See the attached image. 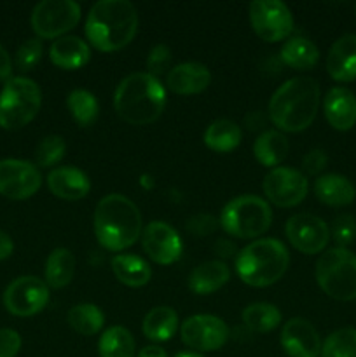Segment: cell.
I'll use <instances>...</instances> for the list:
<instances>
[{"instance_id": "1", "label": "cell", "mask_w": 356, "mask_h": 357, "mask_svg": "<svg viewBox=\"0 0 356 357\" xmlns=\"http://www.w3.org/2000/svg\"><path fill=\"white\" fill-rule=\"evenodd\" d=\"M320 84L313 77H293L276 89L269 101V119L283 132L309 128L320 108Z\"/></svg>"}, {"instance_id": "2", "label": "cell", "mask_w": 356, "mask_h": 357, "mask_svg": "<svg viewBox=\"0 0 356 357\" xmlns=\"http://www.w3.org/2000/svg\"><path fill=\"white\" fill-rule=\"evenodd\" d=\"M84 30L94 49L115 52L135 38L138 10L129 0H100L91 7Z\"/></svg>"}, {"instance_id": "3", "label": "cell", "mask_w": 356, "mask_h": 357, "mask_svg": "<svg viewBox=\"0 0 356 357\" xmlns=\"http://www.w3.org/2000/svg\"><path fill=\"white\" fill-rule=\"evenodd\" d=\"M94 234L105 250L124 251L142 237V213L122 194L105 195L94 209Z\"/></svg>"}, {"instance_id": "4", "label": "cell", "mask_w": 356, "mask_h": 357, "mask_svg": "<svg viewBox=\"0 0 356 357\" xmlns=\"http://www.w3.org/2000/svg\"><path fill=\"white\" fill-rule=\"evenodd\" d=\"M114 108L128 124H152L166 108V89L150 73H131L119 82L114 94Z\"/></svg>"}, {"instance_id": "5", "label": "cell", "mask_w": 356, "mask_h": 357, "mask_svg": "<svg viewBox=\"0 0 356 357\" xmlns=\"http://www.w3.org/2000/svg\"><path fill=\"white\" fill-rule=\"evenodd\" d=\"M290 255L278 239H257L244 246L236 257V272L244 284L265 288L286 274Z\"/></svg>"}, {"instance_id": "6", "label": "cell", "mask_w": 356, "mask_h": 357, "mask_svg": "<svg viewBox=\"0 0 356 357\" xmlns=\"http://www.w3.org/2000/svg\"><path fill=\"white\" fill-rule=\"evenodd\" d=\"M220 227L237 239H255L267 232L272 222V209L258 195H239L223 206Z\"/></svg>"}, {"instance_id": "7", "label": "cell", "mask_w": 356, "mask_h": 357, "mask_svg": "<svg viewBox=\"0 0 356 357\" xmlns=\"http://www.w3.org/2000/svg\"><path fill=\"white\" fill-rule=\"evenodd\" d=\"M42 105L40 87L28 77H13L0 91V128L21 129L37 117Z\"/></svg>"}, {"instance_id": "8", "label": "cell", "mask_w": 356, "mask_h": 357, "mask_svg": "<svg viewBox=\"0 0 356 357\" xmlns=\"http://www.w3.org/2000/svg\"><path fill=\"white\" fill-rule=\"evenodd\" d=\"M316 281L330 298L356 300V255L346 248L325 251L316 264Z\"/></svg>"}, {"instance_id": "9", "label": "cell", "mask_w": 356, "mask_h": 357, "mask_svg": "<svg viewBox=\"0 0 356 357\" xmlns=\"http://www.w3.org/2000/svg\"><path fill=\"white\" fill-rule=\"evenodd\" d=\"M80 6L73 0H42L31 10V28L38 38H61L80 21Z\"/></svg>"}, {"instance_id": "10", "label": "cell", "mask_w": 356, "mask_h": 357, "mask_svg": "<svg viewBox=\"0 0 356 357\" xmlns=\"http://www.w3.org/2000/svg\"><path fill=\"white\" fill-rule=\"evenodd\" d=\"M51 293L45 281L35 275L14 279L3 291V307L16 317H30L42 312L49 303Z\"/></svg>"}, {"instance_id": "11", "label": "cell", "mask_w": 356, "mask_h": 357, "mask_svg": "<svg viewBox=\"0 0 356 357\" xmlns=\"http://www.w3.org/2000/svg\"><path fill=\"white\" fill-rule=\"evenodd\" d=\"M250 23L265 42H281L293 30L292 10L281 0H255L250 3Z\"/></svg>"}, {"instance_id": "12", "label": "cell", "mask_w": 356, "mask_h": 357, "mask_svg": "<svg viewBox=\"0 0 356 357\" xmlns=\"http://www.w3.org/2000/svg\"><path fill=\"white\" fill-rule=\"evenodd\" d=\"M229 326L212 314L191 316L181 323L180 337L187 347L199 352H215L229 340Z\"/></svg>"}, {"instance_id": "13", "label": "cell", "mask_w": 356, "mask_h": 357, "mask_svg": "<svg viewBox=\"0 0 356 357\" xmlns=\"http://www.w3.org/2000/svg\"><path fill=\"white\" fill-rule=\"evenodd\" d=\"M265 197L278 208H293L306 199L309 183L304 173L293 167H274L262 181Z\"/></svg>"}, {"instance_id": "14", "label": "cell", "mask_w": 356, "mask_h": 357, "mask_svg": "<svg viewBox=\"0 0 356 357\" xmlns=\"http://www.w3.org/2000/svg\"><path fill=\"white\" fill-rule=\"evenodd\" d=\"M42 174L35 164L21 159L0 160V195L13 201H24L38 192Z\"/></svg>"}, {"instance_id": "15", "label": "cell", "mask_w": 356, "mask_h": 357, "mask_svg": "<svg viewBox=\"0 0 356 357\" xmlns=\"http://www.w3.org/2000/svg\"><path fill=\"white\" fill-rule=\"evenodd\" d=\"M285 234L290 244L304 255H318L330 243V229L320 216L299 213L288 218Z\"/></svg>"}, {"instance_id": "16", "label": "cell", "mask_w": 356, "mask_h": 357, "mask_svg": "<svg viewBox=\"0 0 356 357\" xmlns=\"http://www.w3.org/2000/svg\"><path fill=\"white\" fill-rule=\"evenodd\" d=\"M142 246L150 260L159 265L175 264L181 257V250H184L177 230L170 223L159 222V220L143 227Z\"/></svg>"}, {"instance_id": "17", "label": "cell", "mask_w": 356, "mask_h": 357, "mask_svg": "<svg viewBox=\"0 0 356 357\" xmlns=\"http://www.w3.org/2000/svg\"><path fill=\"white\" fill-rule=\"evenodd\" d=\"M281 347L288 357H320V333L307 319L293 317L281 330Z\"/></svg>"}, {"instance_id": "18", "label": "cell", "mask_w": 356, "mask_h": 357, "mask_svg": "<svg viewBox=\"0 0 356 357\" xmlns=\"http://www.w3.org/2000/svg\"><path fill=\"white\" fill-rule=\"evenodd\" d=\"M209 82H212V73L208 66L198 61L180 63L173 66L166 75L168 89L181 96L202 93L208 89Z\"/></svg>"}, {"instance_id": "19", "label": "cell", "mask_w": 356, "mask_h": 357, "mask_svg": "<svg viewBox=\"0 0 356 357\" xmlns=\"http://www.w3.org/2000/svg\"><path fill=\"white\" fill-rule=\"evenodd\" d=\"M47 187L63 201H80L91 190V181L86 173L73 166L54 167L47 174Z\"/></svg>"}, {"instance_id": "20", "label": "cell", "mask_w": 356, "mask_h": 357, "mask_svg": "<svg viewBox=\"0 0 356 357\" xmlns=\"http://www.w3.org/2000/svg\"><path fill=\"white\" fill-rule=\"evenodd\" d=\"M328 124L337 131H349L356 124V96L346 87H332L323 101Z\"/></svg>"}, {"instance_id": "21", "label": "cell", "mask_w": 356, "mask_h": 357, "mask_svg": "<svg viewBox=\"0 0 356 357\" xmlns=\"http://www.w3.org/2000/svg\"><path fill=\"white\" fill-rule=\"evenodd\" d=\"M327 72L337 82L356 80V35L348 33L334 42L327 56Z\"/></svg>"}, {"instance_id": "22", "label": "cell", "mask_w": 356, "mask_h": 357, "mask_svg": "<svg viewBox=\"0 0 356 357\" xmlns=\"http://www.w3.org/2000/svg\"><path fill=\"white\" fill-rule=\"evenodd\" d=\"M49 58L52 65L63 70H79L91 59V47L75 35H65L56 38L49 49Z\"/></svg>"}, {"instance_id": "23", "label": "cell", "mask_w": 356, "mask_h": 357, "mask_svg": "<svg viewBox=\"0 0 356 357\" xmlns=\"http://www.w3.org/2000/svg\"><path fill=\"white\" fill-rule=\"evenodd\" d=\"M230 268L225 261L212 260L199 264L188 275V288L195 295H212L229 282Z\"/></svg>"}, {"instance_id": "24", "label": "cell", "mask_w": 356, "mask_h": 357, "mask_svg": "<svg viewBox=\"0 0 356 357\" xmlns=\"http://www.w3.org/2000/svg\"><path fill=\"white\" fill-rule=\"evenodd\" d=\"M318 201L332 208H344L356 199V188L342 174H323L314 181Z\"/></svg>"}, {"instance_id": "25", "label": "cell", "mask_w": 356, "mask_h": 357, "mask_svg": "<svg viewBox=\"0 0 356 357\" xmlns=\"http://www.w3.org/2000/svg\"><path fill=\"white\" fill-rule=\"evenodd\" d=\"M112 272L119 282L129 288H142L152 278V268L136 255L121 253L112 258Z\"/></svg>"}, {"instance_id": "26", "label": "cell", "mask_w": 356, "mask_h": 357, "mask_svg": "<svg viewBox=\"0 0 356 357\" xmlns=\"http://www.w3.org/2000/svg\"><path fill=\"white\" fill-rule=\"evenodd\" d=\"M290 152V143L286 136L278 129H269L258 135V138L253 143L255 159L265 167H272L283 162Z\"/></svg>"}, {"instance_id": "27", "label": "cell", "mask_w": 356, "mask_h": 357, "mask_svg": "<svg viewBox=\"0 0 356 357\" xmlns=\"http://www.w3.org/2000/svg\"><path fill=\"white\" fill-rule=\"evenodd\" d=\"M143 335L152 342H168L178 330V314L171 307L159 305L147 312L142 323Z\"/></svg>"}, {"instance_id": "28", "label": "cell", "mask_w": 356, "mask_h": 357, "mask_svg": "<svg viewBox=\"0 0 356 357\" xmlns=\"http://www.w3.org/2000/svg\"><path fill=\"white\" fill-rule=\"evenodd\" d=\"M279 58L293 70H311L320 61V49L306 37H292L283 44Z\"/></svg>"}, {"instance_id": "29", "label": "cell", "mask_w": 356, "mask_h": 357, "mask_svg": "<svg viewBox=\"0 0 356 357\" xmlns=\"http://www.w3.org/2000/svg\"><path fill=\"white\" fill-rule=\"evenodd\" d=\"M243 138V132H241L239 126L234 121L229 119H216L212 124L206 128L205 136V145L209 150L218 153H229L234 149H237Z\"/></svg>"}, {"instance_id": "30", "label": "cell", "mask_w": 356, "mask_h": 357, "mask_svg": "<svg viewBox=\"0 0 356 357\" xmlns=\"http://www.w3.org/2000/svg\"><path fill=\"white\" fill-rule=\"evenodd\" d=\"M75 274V257L66 248H56L45 261V284L49 289H61L72 282Z\"/></svg>"}, {"instance_id": "31", "label": "cell", "mask_w": 356, "mask_h": 357, "mask_svg": "<svg viewBox=\"0 0 356 357\" xmlns=\"http://www.w3.org/2000/svg\"><path fill=\"white\" fill-rule=\"evenodd\" d=\"M98 352L100 357H135V338L124 326H112L101 335L98 342Z\"/></svg>"}, {"instance_id": "32", "label": "cell", "mask_w": 356, "mask_h": 357, "mask_svg": "<svg viewBox=\"0 0 356 357\" xmlns=\"http://www.w3.org/2000/svg\"><path fill=\"white\" fill-rule=\"evenodd\" d=\"M241 319H243L244 326L250 331H253V333H269V331L276 330L279 326L281 312L272 303L257 302L244 307Z\"/></svg>"}, {"instance_id": "33", "label": "cell", "mask_w": 356, "mask_h": 357, "mask_svg": "<svg viewBox=\"0 0 356 357\" xmlns=\"http://www.w3.org/2000/svg\"><path fill=\"white\" fill-rule=\"evenodd\" d=\"M66 321L82 337H93L100 333L105 324V314L94 303H79L73 305L66 314Z\"/></svg>"}, {"instance_id": "34", "label": "cell", "mask_w": 356, "mask_h": 357, "mask_svg": "<svg viewBox=\"0 0 356 357\" xmlns=\"http://www.w3.org/2000/svg\"><path fill=\"white\" fill-rule=\"evenodd\" d=\"M66 107H68L73 121L80 128L93 126L100 115V105H98L96 96L86 89H73L66 98Z\"/></svg>"}, {"instance_id": "35", "label": "cell", "mask_w": 356, "mask_h": 357, "mask_svg": "<svg viewBox=\"0 0 356 357\" xmlns=\"http://www.w3.org/2000/svg\"><path fill=\"white\" fill-rule=\"evenodd\" d=\"M320 357H356V330L341 328L321 344Z\"/></svg>"}, {"instance_id": "36", "label": "cell", "mask_w": 356, "mask_h": 357, "mask_svg": "<svg viewBox=\"0 0 356 357\" xmlns=\"http://www.w3.org/2000/svg\"><path fill=\"white\" fill-rule=\"evenodd\" d=\"M66 143L61 136L49 135L38 143L35 150V166L37 167H51L58 164L65 157Z\"/></svg>"}, {"instance_id": "37", "label": "cell", "mask_w": 356, "mask_h": 357, "mask_svg": "<svg viewBox=\"0 0 356 357\" xmlns=\"http://www.w3.org/2000/svg\"><path fill=\"white\" fill-rule=\"evenodd\" d=\"M42 52H44V47H42L40 38H28V40H24L16 52L17 68L21 72L34 70L38 65V61H40Z\"/></svg>"}, {"instance_id": "38", "label": "cell", "mask_w": 356, "mask_h": 357, "mask_svg": "<svg viewBox=\"0 0 356 357\" xmlns=\"http://www.w3.org/2000/svg\"><path fill=\"white\" fill-rule=\"evenodd\" d=\"M171 49L168 47L166 44H157L150 49L149 58H147V70L152 77L159 79V75H163L164 72H170V65H171Z\"/></svg>"}, {"instance_id": "39", "label": "cell", "mask_w": 356, "mask_h": 357, "mask_svg": "<svg viewBox=\"0 0 356 357\" xmlns=\"http://www.w3.org/2000/svg\"><path fill=\"white\" fill-rule=\"evenodd\" d=\"M330 236L337 243V248H346L356 239V220L351 215H341L334 220Z\"/></svg>"}, {"instance_id": "40", "label": "cell", "mask_w": 356, "mask_h": 357, "mask_svg": "<svg viewBox=\"0 0 356 357\" xmlns=\"http://www.w3.org/2000/svg\"><path fill=\"white\" fill-rule=\"evenodd\" d=\"M21 349V337L10 328L0 330V357H16Z\"/></svg>"}, {"instance_id": "41", "label": "cell", "mask_w": 356, "mask_h": 357, "mask_svg": "<svg viewBox=\"0 0 356 357\" xmlns=\"http://www.w3.org/2000/svg\"><path fill=\"white\" fill-rule=\"evenodd\" d=\"M328 164V157L327 152L321 149H313L304 155L302 159V167L306 173L309 174H318L327 167Z\"/></svg>"}, {"instance_id": "42", "label": "cell", "mask_w": 356, "mask_h": 357, "mask_svg": "<svg viewBox=\"0 0 356 357\" xmlns=\"http://www.w3.org/2000/svg\"><path fill=\"white\" fill-rule=\"evenodd\" d=\"M218 223H220L218 220H215L213 216L198 215V216H194V218L188 220L187 229H188V232L202 237V236H208V234L215 232V229L218 227Z\"/></svg>"}, {"instance_id": "43", "label": "cell", "mask_w": 356, "mask_h": 357, "mask_svg": "<svg viewBox=\"0 0 356 357\" xmlns=\"http://www.w3.org/2000/svg\"><path fill=\"white\" fill-rule=\"evenodd\" d=\"M13 61H10V56L6 49L0 45V80H9L13 79Z\"/></svg>"}, {"instance_id": "44", "label": "cell", "mask_w": 356, "mask_h": 357, "mask_svg": "<svg viewBox=\"0 0 356 357\" xmlns=\"http://www.w3.org/2000/svg\"><path fill=\"white\" fill-rule=\"evenodd\" d=\"M13 251H14L13 239H10L9 234H6L0 230V261L7 260V258L13 255Z\"/></svg>"}, {"instance_id": "45", "label": "cell", "mask_w": 356, "mask_h": 357, "mask_svg": "<svg viewBox=\"0 0 356 357\" xmlns=\"http://www.w3.org/2000/svg\"><path fill=\"white\" fill-rule=\"evenodd\" d=\"M136 357H168V354L163 347H159V345H147V347H143L142 351L138 352Z\"/></svg>"}, {"instance_id": "46", "label": "cell", "mask_w": 356, "mask_h": 357, "mask_svg": "<svg viewBox=\"0 0 356 357\" xmlns=\"http://www.w3.org/2000/svg\"><path fill=\"white\" fill-rule=\"evenodd\" d=\"M175 357H205V356L198 354V352H180V354H177Z\"/></svg>"}]
</instances>
